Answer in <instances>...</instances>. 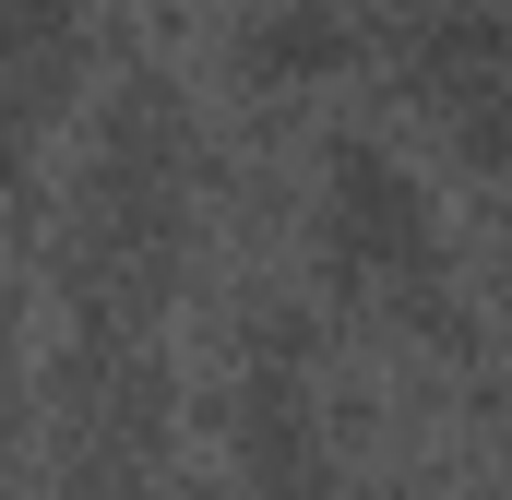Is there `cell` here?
<instances>
[{
    "mask_svg": "<svg viewBox=\"0 0 512 500\" xmlns=\"http://www.w3.org/2000/svg\"><path fill=\"white\" fill-rule=\"evenodd\" d=\"M72 48H84V0H0V108L60 96Z\"/></svg>",
    "mask_w": 512,
    "mask_h": 500,
    "instance_id": "2",
    "label": "cell"
},
{
    "mask_svg": "<svg viewBox=\"0 0 512 500\" xmlns=\"http://www.w3.org/2000/svg\"><path fill=\"white\" fill-rule=\"evenodd\" d=\"M322 227H334V250H346L358 274H382V262H417V250H429L417 179H405L393 155H346V167L322 179Z\"/></svg>",
    "mask_w": 512,
    "mask_h": 500,
    "instance_id": "1",
    "label": "cell"
},
{
    "mask_svg": "<svg viewBox=\"0 0 512 500\" xmlns=\"http://www.w3.org/2000/svg\"><path fill=\"white\" fill-rule=\"evenodd\" d=\"M262 48H274V72H334V60H346V12H334V0H286V12L262 24Z\"/></svg>",
    "mask_w": 512,
    "mask_h": 500,
    "instance_id": "3",
    "label": "cell"
}]
</instances>
